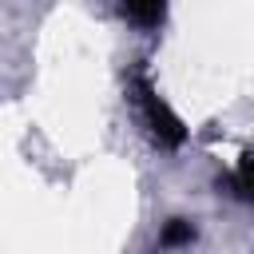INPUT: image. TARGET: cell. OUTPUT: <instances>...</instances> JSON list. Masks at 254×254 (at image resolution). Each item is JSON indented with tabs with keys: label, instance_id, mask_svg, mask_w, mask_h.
<instances>
[{
	"label": "cell",
	"instance_id": "obj_1",
	"mask_svg": "<svg viewBox=\"0 0 254 254\" xmlns=\"http://www.w3.org/2000/svg\"><path fill=\"white\" fill-rule=\"evenodd\" d=\"M135 87H139V107H143V119H147V127L155 131V139L159 143H167V147H175V143H183V123L171 115V107L155 95V87L147 83V75H135Z\"/></svg>",
	"mask_w": 254,
	"mask_h": 254
},
{
	"label": "cell",
	"instance_id": "obj_2",
	"mask_svg": "<svg viewBox=\"0 0 254 254\" xmlns=\"http://www.w3.org/2000/svg\"><path fill=\"white\" fill-rule=\"evenodd\" d=\"M163 12H167L163 4H127V8H123V16L135 20V24H159Z\"/></svg>",
	"mask_w": 254,
	"mask_h": 254
},
{
	"label": "cell",
	"instance_id": "obj_3",
	"mask_svg": "<svg viewBox=\"0 0 254 254\" xmlns=\"http://www.w3.org/2000/svg\"><path fill=\"white\" fill-rule=\"evenodd\" d=\"M230 183H234V194H238V198H254V159H246V163L234 171Z\"/></svg>",
	"mask_w": 254,
	"mask_h": 254
},
{
	"label": "cell",
	"instance_id": "obj_4",
	"mask_svg": "<svg viewBox=\"0 0 254 254\" xmlns=\"http://www.w3.org/2000/svg\"><path fill=\"white\" fill-rule=\"evenodd\" d=\"M194 238V226L183 222V218H171V226L163 230V246H175V242H190Z\"/></svg>",
	"mask_w": 254,
	"mask_h": 254
}]
</instances>
